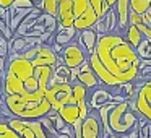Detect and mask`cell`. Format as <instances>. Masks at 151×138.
Segmentation results:
<instances>
[{
	"mask_svg": "<svg viewBox=\"0 0 151 138\" xmlns=\"http://www.w3.org/2000/svg\"><path fill=\"white\" fill-rule=\"evenodd\" d=\"M24 122H26V125L33 130L34 138H50V135L44 130V127L41 125V122L37 120V119L36 120H24Z\"/></svg>",
	"mask_w": 151,
	"mask_h": 138,
	"instance_id": "603a6c76",
	"label": "cell"
},
{
	"mask_svg": "<svg viewBox=\"0 0 151 138\" xmlns=\"http://www.w3.org/2000/svg\"><path fill=\"white\" fill-rule=\"evenodd\" d=\"M78 34V31L75 29L73 26L70 28H57V33L54 34V42L59 44V46L65 47L67 44H70L73 39H75V36Z\"/></svg>",
	"mask_w": 151,
	"mask_h": 138,
	"instance_id": "d6986e66",
	"label": "cell"
},
{
	"mask_svg": "<svg viewBox=\"0 0 151 138\" xmlns=\"http://www.w3.org/2000/svg\"><path fill=\"white\" fill-rule=\"evenodd\" d=\"M107 138H127V137H119V135H111V137H107Z\"/></svg>",
	"mask_w": 151,
	"mask_h": 138,
	"instance_id": "d6a6232c",
	"label": "cell"
},
{
	"mask_svg": "<svg viewBox=\"0 0 151 138\" xmlns=\"http://www.w3.org/2000/svg\"><path fill=\"white\" fill-rule=\"evenodd\" d=\"M57 23H59L60 28L73 26V2L72 0H59Z\"/></svg>",
	"mask_w": 151,
	"mask_h": 138,
	"instance_id": "9a60e30c",
	"label": "cell"
},
{
	"mask_svg": "<svg viewBox=\"0 0 151 138\" xmlns=\"http://www.w3.org/2000/svg\"><path fill=\"white\" fill-rule=\"evenodd\" d=\"M122 36H124L125 39H127V42L130 44L132 47H135V49H137L138 44L141 42V39L145 37L143 33H141V31L138 29L135 24H128V28L124 31V34H122Z\"/></svg>",
	"mask_w": 151,
	"mask_h": 138,
	"instance_id": "ffe728a7",
	"label": "cell"
},
{
	"mask_svg": "<svg viewBox=\"0 0 151 138\" xmlns=\"http://www.w3.org/2000/svg\"><path fill=\"white\" fill-rule=\"evenodd\" d=\"M55 138H73V137H70V135H65V133H57Z\"/></svg>",
	"mask_w": 151,
	"mask_h": 138,
	"instance_id": "4dcf8cb0",
	"label": "cell"
},
{
	"mask_svg": "<svg viewBox=\"0 0 151 138\" xmlns=\"http://www.w3.org/2000/svg\"><path fill=\"white\" fill-rule=\"evenodd\" d=\"M72 96V85L70 83H54L44 93V98L49 101L52 111H59L60 106Z\"/></svg>",
	"mask_w": 151,
	"mask_h": 138,
	"instance_id": "ba28073f",
	"label": "cell"
},
{
	"mask_svg": "<svg viewBox=\"0 0 151 138\" xmlns=\"http://www.w3.org/2000/svg\"><path fill=\"white\" fill-rule=\"evenodd\" d=\"M83 102H88V101H83ZM83 102H76L75 99H73V96H70V98L60 106V109L57 111V114L65 120L67 125L72 127L76 120H83V119L89 114V109H81L80 107V104H83Z\"/></svg>",
	"mask_w": 151,
	"mask_h": 138,
	"instance_id": "52a82bcc",
	"label": "cell"
},
{
	"mask_svg": "<svg viewBox=\"0 0 151 138\" xmlns=\"http://www.w3.org/2000/svg\"><path fill=\"white\" fill-rule=\"evenodd\" d=\"M115 2H117V0H104V4L107 5L109 8H112V7H114V5H115Z\"/></svg>",
	"mask_w": 151,
	"mask_h": 138,
	"instance_id": "f546056e",
	"label": "cell"
},
{
	"mask_svg": "<svg viewBox=\"0 0 151 138\" xmlns=\"http://www.w3.org/2000/svg\"><path fill=\"white\" fill-rule=\"evenodd\" d=\"M78 70L80 72H78V76H76V81L81 83L85 88L93 89V88H96V86L101 85V81H99L98 76L94 75V72H93V68H91V65H89L88 60H85V62L78 67Z\"/></svg>",
	"mask_w": 151,
	"mask_h": 138,
	"instance_id": "4fadbf2b",
	"label": "cell"
},
{
	"mask_svg": "<svg viewBox=\"0 0 151 138\" xmlns=\"http://www.w3.org/2000/svg\"><path fill=\"white\" fill-rule=\"evenodd\" d=\"M93 89H94V91L88 96V107L94 109V111H98L99 107H102L104 104H107V102H111V101L120 102L125 99L122 94H112V93L107 91L106 88L96 86V88H93Z\"/></svg>",
	"mask_w": 151,
	"mask_h": 138,
	"instance_id": "8fae6325",
	"label": "cell"
},
{
	"mask_svg": "<svg viewBox=\"0 0 151 138\" xmlns=\"http://www.w3.org/2000/svg\"><path fill=\"white\" fill-rule=\"evenodd\" d=\"M34 67H41V65H50V67H55L57 63V54L52 50L50 46H46V44H41L39 50H37L36 57L31 60Z\"/></svg>",
	"mask_w": 151,
	"mask_h": 138,
	"instance_id": "5bb4252c",
	"label": "cell"
},
{
	"mask_svg": "<svg viewBox=\"0 0 151 138\" xmlns=\"http://www.w3.org/2000/svg\"><path fill=\"white\" fill-rule=\"evenodd\" d=\"M98 33H96L93 28H88V29H83V31H78V44L83 47L86 54H91L94 50L96 44H98Z\"/></svg>",
	"mask_w": 151,
	"mask_h": 138,
	"instance_id": "e0dca14e",
	"label": "cell"
},
{
	"mask_svg": "<svg viewBox=\"0 0 151 138\" xmlns=\"http://www.w3.org/2000/svg\"><path fill=\"white\" fill-rule=\"evenodd\" d=\"M28 37H12L10 44H8V52H13V54H20L23 50L28 49Z\"/></svg>",
	"mask_w": 151,
	"mask_h": 138,
	"instance_id": "44dd1931",
	"label": "cell"
},
{
	"mask_svg": "<svg viewBox=\"0 0 151 138\" xmlns=\"http://www.w3.org/2000/svg\"><path fill=\"white\" fill-rule=\"evenodd\" d=\"M13 8H33L34 4L33 0H15L13 4H12Z\"/></svg>",
	"mask_w": 151,
	"mask_h": 138,
	"instance_id": "4316f807",
	"label": "cell"
},
{
	"mask_svg": "<svg viewBox=\"0 0 151 138\" xmlns=\"http://www.w3.org/2000/svg\"><path fill=\"white\" fill-rule=\"evenodd\" d=\"M39 8L44 10L47 15L57 18V15H59V0H41Z\"/></svg>",
	"mask_w": 151,
	"mask_h": 138,
	"instance_id": "7402d4cb",
	"label": "cell"
},
{
	"mask_svg": "<svg viewBox=\"0 0 151 138\" xmlns=\"http://www.w3.org/2000/svg\"><path fill=\"white\" fill-rule=\"evenodd\" d=\"M88 62L101 85L117 88L138 80L141 59L122 34L109 33L98 37V44L88 55Z\"/></svg>",
	"mask_w": 151,
	"mask_h": 138,
	"instance_id": "6da1fadb",
	"label": "cell"
},
{
	"mask_svg": "<svg viewBox=\"0 0 151 138\" xmlns=\"http://www.w3.org/2000/svg\"><path fill=\"white\" fill-rule=\"evenodd\" d=\"M73 138H104L101 120L98 112H89L83 120H76L72 125Z\"/></svg>",
	"mask_w": 151,
	"mask_h": 138,
	"instance_id": "8992f818",
	"label": "cell"
},
{
	"mask_svg": "<svg viewBox=\"0 0 151 138\" xmlns=\"http://www.w3.org/2000/svg\"><path fill=\"white\" fill-rule=\"evenodd\" d=\"M37 120L41 122V125L44 127V130H46L47 133L54 135V137L57 135V132H55V128H54V122H52V119H50V115H44V117L37 119Z\"/></svg>",
	"mask_w": 151,
	"mask_h": 138,
	"instance_id": "d4e9b609",
	"label": "cell"
},
{
	"mask_svg": "<svg viewBox=\"0 0 151 138\" xmlns=\"http://www.w3.org/2000/svg\"><path fill=\"white\" fill-rule=\"evenodd\" d=\"M13 2H15V0H0V8H2V10H7V8L12 7Z\"/></svg>",
	"mask_w": 151,
	"mask_h": 138,
	"instance_id": "83f0119b",
	"label": "cell"
},
{
	"mask_svg": "<svg viewBox=\"0 0 151 138\" xmlns=\"http://www.w3.org/2000/svg\"><path fill=\"white\" fill-rule=\"evenodd\" d=\"M4 91V78H2V76H0V93Z\"/></svg>",
	"mask_w": 151,
	"mask_h": 138,
	"instance_id": "1f68e13d",
	"label": "cell"
},
{
	"mask_svg": "<svg viewBox=\"0 0 151 138\" xmlns=\"http://www.w3.org/2000/svg\"><path fill=\"white\" fill-rule=\"evenodd\" d=\"M138 128H140V127H138V125H137V127H135L133 130H132L130 133L127 135V138H138Z\"/></svg>",
	"mask_w": 151,
	"mask_h": 138,
	"instance_id": "f1b7e54d",
	"label": "cell"
},
{
	"mask_svg": "<svg viewBox=\"0 0 151 138\" xmlns=\"http://www.w3.org/2000/svg\"><path fill=\"white\" fill-rule=\"evenodd\" d=\"M133 112L145 119L146 122H151V80L138 83V89L133 99H128Z\"/></svg>",
	"mask_w": 151,
	"mask_h": 138,
	"instance_id": "5b68a950",
	"label": "cell"
},
{
	"mask_svg": "<svg viewBox=\"0 0 151 138\" xmlns=\"http://www.w3.org/2000/svg\"><path fill=\"white\" fill-rule=\"evenodd\" d=\"M4 91L5 94H24L28 93L24 89V85L20 78L13 75L10 72H5V76H4Z\"/></svg>",
	"mask_w": 151,
	"mask_h": 138,
	"instance_id": "ac0fdd59",
	"label": "cell"
},
{
	"mask_svg": "<svg viewBox=\"0 0 151 138\" xmlns=\"http://www.w3.org/2000/svg\"><path fill=\"white\" fill-rule=\"evenodd\" d=\"M115 12V18H117V33L119 34H124V31L128 28V20H130V13H132V8H130V0H117L114 7Z\"/></svg>",
	"mask_w": 151,
	"mask_h": 138,
	"instance_id": "7c38bea8",
	"label": "cell"
},
{
	"mask_svg": "<svg viewBox=\"0 0 151 138\" xmlns=\"http://www.w3.org/2000/svg\"><path fill=\"white\" fill-rule=\"evenodd\" d=\"M62 60L63 65L68 68H76L80 67L85 60H88V54L83 50V47L78 42H70L62 49Z\"/></svg>",
	"mask_w": 151,
	"mask_h": 138,
	"instance_id": "30bf717a",
	"label": "cell"
},
{
	"mask_svg": "<svg viewBox=\"0 0 151 138\" xmlns=\"http://www.w3.org/2000/svg\"><path fill=\"white\" fill-rule=\"evenodd\" d=\"M138 78H141V81L151 80V65H141L140 67V73H138Z\"/></svg>",
	"mask_w": 151,
	"mask_h": 138,
	"instance_id": "484cf974",
	"label": "cell"
},
{
	"mask_svg": "<svg viewBox=\"0 0 151 138\" xmlns=\"http://www.w3.org/2000/svg\"><path fill=\"white\" fill-rule=\"evenodd\" d=\"M73 2V28L76 31H83L93 28L99 20L89 0H72Z\"/></svg>",
	"mask_w": 151,
	"mask_h": 138,
	"instance_id": "277c9868",
	"label": "cell"
},
{
	"mask_svg": "<svg viewBox=\"0 0 151 138\" xmlns=\"http://www.w3.org/2000/svg\"><path fill=\"white\" fill-rule=\"evenodd\" d=\"M138 115L133 112L128 99L120 102L112 101L107 111V127L111 135L127 137L132 130L138 125Z\"/></svg>",
	"mask_w": 151,
	"mask_h": 138,
	"instance_id": "3957f363",
	"label": "cell"
},
{
	"mask_svg": "<svg viewBox=\"0 0 151 138\" xmlns=\"http://www.w3.org/2000/svg\"><path fill=\"white\" fill-rule=\"evenodd\" d=\"M52 75H54V67H50V65L34 67V78L37 80V88H39V91L46 93V89L50 86Z\"/></svg>",
	"mask_w": 151,
	"mask_h": 138,
	"instance_id": "2e32d148",
	"label": "cell"
},
{
	"mask_svg": "<svg viewBox=\"0 0 151 138\" xmlns=\"http://www.w3.org/2000/svg\"><path fill=\"white\" fill-rule=\"evenodd\" d=\"M7 72L13 73L17 78H20L21 81L24 83L28 78H31V76L34 75V65L29 60L21 59L18 54H13V55L10 57V60H8V63H7Z\"/></svg>",
	"mask_w": 151,
	"mask_h": 138,
	"instance_id": "9c48e42d",
	"label": "cell"
},
{
	"mask_svg": "<svg viewBox=\"0 0 151 138\" xmlns=\"http://www.w3.org/2000/svg\"><path fill=\"white\" fill-rule=\"evenodd\" d=\"M135 50H137V54H138L140 59H151V39L143 37L141 42L138 44V47Z\"/></svg>",
	"mask_w": 151,
	"mask_h": 138,
	"instance_id": "cb8c5ba5",
	"label": "cell"
},
{
	"mask_svg": "<svg viewBox=\"0 0 151 138\" xmlns=\"http://www.w3.org/2000/svg\"><path fill=\"white\" fill-rule=\"evenodd\" d=\"M4 99L12 117L21 119V120H36L52 111L49 101L44 98V93L39 89L33 93H24V94H5L4 93Z\"/></svg>",
	"mask_w": 151,
	"mask_h": 138,
	"instance_id": "7a4b0ae2",
	"label": "cell"
}]
</instances>
